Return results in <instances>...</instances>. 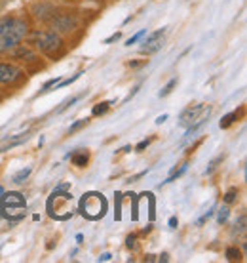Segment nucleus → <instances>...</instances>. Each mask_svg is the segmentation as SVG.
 <instances>
[{
	"mask_svg": "<svg viewBox=\"0 0 247 263\" xmlns=\"http://www.w3.org/2000/svg\"><path fill=\"white\" fill-rule=\"evenodd\" d=\"M27 23L21 17L6 15L0 20V52L17 46L27 34Z\"/></svg>",
	"mask_w": 247,
	"mask_h": 263,
	"instance_id": "f257e3e1",
	"label": "nucleus"
},
{
	"mask_svg": "<svg viewBox=\"0 0 247 263\" xmlns=\"http://www.w3.org/2000/svg\"><path fill=\"white\" fill-rule=\"evenodd\" d=\"M67 189H69V185H59L57 189L52 193V197L48 198V212L55 219H69L72 216L71 208H69L72 202V197L71 193H67Z\"/></svg>",
	"mask_w": 247,
	"mask_h": 263,
	"instance_id": "f03ea898",
	"label": "nucleus"
},
{
	"mask_svg": "<svg viewBox=\"0 0 247 263\" xmlns=\"http://www.w3.org/2000/svg\"><path fill=\"white\" fill-rule=\"evenodd\" d=\"M27 202L25 197L21 193H4V197H0V212L6 219L12 221H19L21 217L25 216Z\"/></svg>",
	"mask_w": 247,
	"mask_h": 263,
	"instance_id": "7ed1b4c3",
	"label": "nucleus"
},
{
	"mask_svg": "<svg viewBox=\"0 0 247 263\" xmlns=\"http://www.w3.org/2000/svg\"><path fill=\"white\" fill-rule=\"evenodd\" d=\"M80 212L91 221L101 219L107 214V198L101 193H86L84 197L80 198Z\"/></svg>",
	"mask_w": 247,
	"mask_h": 263,
	"instance_id": "20e7f679",
	"label": "nucleus"
},
{
	"mask_svg": "<svg viewBox=\"0 0 247 263\" xmlns=\"http://www.w3.org/2000/svg\"><path fill=\"white\" fill-rule=\"evenodd\" d=\"M31 39H33L34 46L48 55H55L63 50V42L53 31H34Z\"/></svg>",
	"mask_w": 247,
	"mask_h": 263,
	"instance_id": "39448f33",
	"label": "nucleus"
},
{
	"mask_svg": "<svg viewBox=\"0 0 247 263\" xmlns=\"http://www.w3.org/2000/svg\"><path fill=\"white\" fill-rule=\"evenodd\" d=\"M209 107H205L203 103H200V105H194V107H189L187 111L181 115V126H184V128H189L190 124H194V122H198L200 119H203V117H209Z\"/></svg>",
	"mask_w": 247,
	"mask_h": 263,
	"instance_id": "423d86ee",
	"label": "nucleus"
},
{
	"mask_svg": "<svg viewBox=\"0 0 247 263\" xmlns=\"http://www.w3.org/2000/svg\"><path fill=\"white\" fill-rule=\"evenodd\" d=\"M163 34H166V29H158L152 34H149V39L145 40V44L141 46V53H154L158 52L163 44Z\"/></svg>",
	"mask_w": 247,
	"mask_h": 263,
	"instance_id": "0eeeda50",
	"label": "nucleus"
},
{
	"mask_svg": "<svg viewBox=\"0 0 247 263\" xmlns=\"http://www.w3.org/2000/svg\"><path fill=\"white\" fill-rule=\"evenodd\" d=\"M19 74L21 71L17 67L10 65V63H0V82H4V84L13 82V80L19 79Z\"/></svg>",
	"mask_w": 247,
	"mask_h": 263,
	"instance_id": "6e6552de",
	"label": "nucleus"
},
{
	"mask_svg": "<svg viewBox=\"0 0 247 263\" xmlns=\"http://www.w3.org/2000/svg\"><path fill=\"white\" fill-rule=\"evenodd\" d=\"M53 17H52V25L57 29V31H63V33H67V31H72L74 29V20H72L71 15H55V13H52Z\"/></svg>",
	"mask_w": 247,
	"mask_h": 263,
	"instance_id": "1a4fd4ad",
	"label": "nucleus"
},
{
	"mask_svg": "<svg viewBox=\"0 0 247 263\" xmlns=\"http://www.w3.org/2000/svg\"><path fill=\"white\" fill-rule=\"evenodd\" d=\"M71 160H72V164H74V166H78V168H84V166L90 162V153H88V151H76L71 157Z\"/></svg>",
	"mask_w": 247,
	"mask_h": 263,
	"instance_id": "9d476101",
	"label": "nucleus"
},
{
	"mask_svg": "<svg viewBox=\"0 0 247 263\" xmlns=\"http://www.w3.org/2000/svg\"><path fill=\"white\" fill-rule=\"evenodd\" d=\"M29 139V136L27 134H19L15 139H12V141H8V143H4L2 147H0V153H4V151H10V149H13V147H17V145H21L23 141H27Z\"/></svg>",
	"mask_w": 247,
	"mask_h": 263,
	"instance_id": "9b49d317",
	"label": "nucleus"
},
{
	"mask_svg": "<svg viewBox=\"0 0 247 263\" xmlns=\"http://www.w3.org/2000/svg\"><path fill=\"white\" fill-rule=\"evenodd\" d=\"M15 55H17V58H27L29 61H34V60H36V53H34L33 50H31V48H27V46L17 48V50H15Z\"/></svg>",
	"mask_w": 247,
	"mask_h": 263,
	"instance_id": "f8f14e48",
	"label": "nucleus"
},
{
	"mask_svg": "<svg viewBox=\"0 0 247 263\" xmlns=\"http://www.w3.org/2000/svg\"><path fill=\"white\" fill-rule=\"evenodd\" d=\"M112 101H101V103H97V105L93 107V111H91V115L93 117H99V115H105V112L109 111V107H111Z\"/></svg>",
	"mask_w": 247,
	"mask_h": 263,
	"instance_id": "ddd939ff",
	"label": "nucleus"
},
{
	"mask_svg": "<svg viewBox=\"0 0 247 263\" xmlns=\"http://www.w3.org/2000/svg\"><path fill=\"white\" fill-rule=\"evenodd\" d=\"M29 176H31V168H25V170L17 172V174H15V176L12 178V181H13V183H23V181H25Z\"/></svg>",
	"mask_w": 247,
	"mask_h": 263,
	"instance_id": "4468645a",
	"label": "nucleus"
},
{
	"mask_svg": "<svg viewBox=\"0 0 247 263\" xmlns=\"http://www.w3.org/2000/svg\"><path fill=\"white\" fill-rule=\"evenodd\" d=\"M236 119H238V112H230V115H227V117H224V119L221 120V128H222V130L230 128V126L234 124Z\"/></svg>",
	"mask_w": 247,
	"mask_h": 263,
	"instance_id": "2eb2a0df",
	"label": "nucleus"
},
{
	"mask_svg": "<svg viewBox=\"0 0 247 263\" xmlns=\"http://www.w3.org/2000/svg\"><path fill=\"white\" fill-rule=\"evenodd\" d=\"M175 86H177V79H171L168 84L162 88V92H160V98H166V96H169V93L173 92V88H175Z\"/></svg>",
	"mask_w": 247,
	"mask_h": 263,
	"instance_id": "dca6fc26",
	"label": "nucleus"
},
{
	"mask_svg": "<svg viewBox=\"0 0 247 263\" xmlns=\"http://www.w3.org/2000/svg\"><path fill=\"white\" fill-rule=\"evenodd\" d=\"M227 257L230 261H236V259H241V254L236 246H230V248H227Z\"/></svg>",
	"mask_w": 247,
	"mask_h": 263,
	"instance_id": "f3484780",
	"label": "nucleus"
},
{
	"mask_svg": "<svg viewBox=\"0 0 247 263\" xmlns=\"http://www.w3.org/2000/svg\"><path fill=\"white\" fill-rule=\"evenodd\" d=\"M80 98H82V96H72L71 99H67V101H63V105L59 107V109H57V112H63V111H67V109H69V107H71V105H74V103H76V101H78Z\"/></svg>",
	"mask_w": 247,
	"mask_h": 263,
	"instance_id": "a211bd4d",
	"label": "nucleus"
},
{
	"mask_svg": "<svg viewBox=\"0 0 247 263\" xmlns=\"http://www.w3.org/2000/svg\"><path fill=\"white\" fill-rule=\"evenodd\" d=\"M228 212H230V210H228L227 206H224V208H221V210H219V214H217V221H219L221 225L228 219Z\"/></svg>",
	"mask_w": 247,
	"mask_h": 263,
	"instance_id": "6ab92c4d",
	"label": "nucleus"
},
{
	"mask_svg": "<svg viewBox=\"0 0 247 263\" xmlns=\"http://www.w3.org/2000/svg\"><path fill=\"white\" fill-rule=\"evenodd\" d=\"M245 231V216H240V221H236L234 225V235L236 233H243Z\"/></svg>",
	"mask_w": 247,
	"mask_h": 263,
	"instance_id": "aec40b11",
	"label": "nucleus"
},
{
	"mask_svg": "<svg viewBox=\"0 0 247 263\" xmlns=\"http://www.w3.org/2000/svg\"><path fill=\"white\" fill-rule=\"evenodd\" d=\"M236 195H238V189H236V187H232V189H230V191H228L227 195H224V202H227V204L234 202V200H236Z\"/></svg>",
	"mask_w": 247,
	"mask_h": 263,
	"instance_id": "412c9836",
	"label": "nucleus"
},
{
	"mask_svg": "<svg viewBox=\"0 0 247 263\" xmlns=\"http://www.w3.org/2000/svg\"><path fill=\"white\" fill-rule=\"evenodd\" d=\"M59 82H61V79H59V77H55V79H52V80H48V82H46V84L42 86V93H44V92H48V90H50V88H52V86L59 84Z\"/></svg>",
	"mask_w": 247,
	"mask_h": 263,
	"instance_id": "4be33fe9",
	"label": "nucleus"
},
{
	"mask_svg": "<svg viewBox=\"0 0 247 263\" xmlns=\"http://www.w3.org/2000/svg\"><path fill=\"white\" fill-rule=\"evenodd\" d=\"M86 124H88V119H82V120H78V122H74V124L71 126V130H69V132L72 134V132L80 130V128H82V126H86Z\"/></svg>",
	"mask_w": 247,
	"mask_h": 263,
	"instance_id": "5701e85b",
	"label": "nucleus"
},
{
	"mask_svg": "<svg viewBox=\"0 0 247 263\" xmlns=\"http://www.w3.org/2000/svg\"><path fill=\"white\" fill-rule=\"evenodd\" d=\"M80 74H82V72H76V74H74L72 79H67V80H63V82H59V86H71L72 82H74V80L80 79Z\"/></svg>",
	"mask_w": 247,
	"mask_h": 263,
	"instance_id": "b1692460",
	"label": "nucleus"
},
{
	"mask_svg": "<svg viewBox=\"0 0 247 263\" xmlns=\"http://www.w3.org/2000/svg\"><path fill=\"white\" fill-rule=\"evenodd\" d=\"M219 162H222V157H217L213 160V162H211V164H209V168L208 170H205V174H211V172L215 170V168H217V164H219Z\"/></svg>",
	"mask_w": 247,
	"mask_h": 263,
	"instance_id": "393cba45",
	"label": "nucleus"
},
{
	"mask_svg": "<svg viewBox=\"0 0 247 263\" xmlns=\"http://www.w3.org/2000/svg\"><path fill=\"white\" fill-rule=\"evenodd\" d=\"M128 248H131V250H135L137 248V237L135 235H130V237H128Z\"/></svg>",
	"mask_w": 247,
	"mask_h": 263,
	"instance_id": "a878e982",
	"label": "nucleus"
},
{
	"mask_svg": "<svg viewBox=\"0 0 247 263\" xmlns=\"http://www.w3.org/2000/svg\"><path fill=\"white\" fill-rule=\"evenodd\" d=\"M143 34H145V31H141V33H137L135 36H131V39L128 40L126 44H128V46H131V44H135V42H137V40H139V39H143Z\"/></svg>",
	"mask_w": 247,
	"mask_h": 263,
	"instance_id": "bb28decb",
	"label": "nucleus"
},
{
	"mask_svg": "<svg viewBox=\"0 0 247 263\" xmlns=\"http://www.w3.org/2000/svg\"><path fill=\"white\" fill-rule=\"evenodd\" d=\"M120 36H122V33H114L112 36H109V39L105 40V44H112V42H116V40H120Z\"/></svg>",
	"mask_w": 247,
	"mask_h": 263,
	"instance_id": "cd10ccee",
	"label": "nucleus"
},
{
	"mask_svg": "<svg viewBox=\"0 0 247 263\" xmlns=\"http://www.w3.org/2000/svg\"><path fill=\"white\" fill-rule=\"evenodd\" d=\"M139 88H141V84H137L135 88H133V90H131V92L128 93V96H126V99H123V103H128V101H130V99L133 98V96H135V93H137V90H139Z\"/></svg>",
	"mask_w": 247,
	"mask_h": 263,
	"instance_id": "c85d7f7f",
	"label": "nucleus"
},
{
	"mask_svg": "<svg viewBox=\"0 0 247 263\" xmlns=\"http://www.w3.org/2000/svg\"><path fill=\"white\" fill-rule=\"evenodd\" d=\"M149 143H150L149 139H145V141H141V143L137 145V151H143V149H145V147H147V145H149Z\"/></svg>",
	"mask_w": 247,
	"mask_h": 263,
	"instance_id": "c756f323",
	"label": "nucleus"
},
{
	"mask_svg": "<svg viewBox=\"0 0 247 263\" xmlns=\"http://www.w3.org/2000/svg\"><path fill=\"white\" fill-rule=\"evenodd\" d=\"M177 223H179V221H177V217H171V219H169V227H171V229H175Z\"/></svg>",
	"mask_w": 247,
	"mask_h": 263,
	"instance_id": "7c9ffc66",
	"label": "nucleus"
},
{
	"mask_svg": "<svg viewBox=\"0 0 247 263\" xmlns=\"http://www.w3.org/2000/svg\"><path fill=\"white\" fill-rule=\"evenodd\" d=\"M168 120V115H162V117H158L156 119V124H162V122H166Z\"/></svg>",
	"mask_w": 247,
	"mask_h": 263,
	"instance_id": "2f4dec72",
	"label": "nucleus"
},
{
	"mask_svg": "<svg viewBox=\"0 0 247 263\" xmlns=\"http://www.w3.org/2000/svg\"><path fill=\"white\" fill-rule=\"evenodd\" d=\"M111 254H103V256H101V257H99V261H109V259H111Z\"/></svg>",
	"mask_w": 247,
	"mask_h": 263,
	"instance_id": "473e14b6",
	"label": "nucleus"
},
{
	"mask_svg": "<svg viewBox=\"0 0 247 263\" xmlns=\"http://www.w3.org/2000/svg\"><path fill=\"white\" fill-rule=\"evenodd\" d=\"M168 259H169L168 254H162V256H160V261H168Z\"/></svg>",
	"mask_w": 247,
	"mask_h": 263,
	"instance_id": "72a5a7b5",
	"label": "nucleus"
},
{
	"mask_svg": "<svg viewBox=\"0 0 247 263\" xmlns=\"http://www.w3.org/2000/svg\"><path fill=\"white\" fill-rule=\"evenodd\" d=\"M2 193H4V189H2V187H0V195H2Z\"/></svg>",
	"mask_w": 247,
	"mask_h": 263,
	"instance_id": "f704fd0d",
	"label": "nucleus"
}]
</instances>
